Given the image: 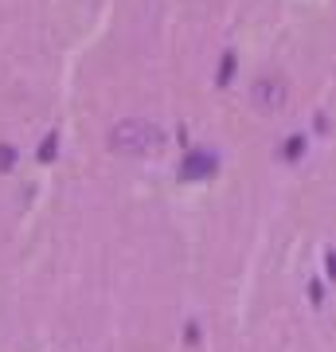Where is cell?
<instances>
[{
  "label": "cell",
  "mask_w": 336,
  "mask_h": 352,
  "mask_svg": "<svg viewBox=\"0 0 336 352\" xmlns=\"http://www.w3.org/2000/svg\"><path fill=\"white\" fill-rule=\"evenodd\" d=\"M110 145H113V153H122V157H145V153H153V149H161L164 145V133L153 126V122L133 118V122L113 126Z\"/></svg>",
  "instance_id": "6da1fadb"
},
{
  "label": "cell",
  "mask_w": 336,
  "mask_h": 352,
  "mask_svg": "<svg viewBox=\"0 0 336 352\" xmlns=\"http://www.w3.org/2000/svg\"><path fill=\"white\" fill-rule=\"evenodd\" d=\"M250 106L262 113H274L286 106V78L278 75H262L254 78V87H250Z\"/></svg>",
  "instance_id": "7a4b0ae2"
},
{
  "label": "cell",
  "mask_w": 336,
  "mask_h": 352,
  "mask_svg": "<svg viewBox=\"0 0 336 352\" xmlns=\"http://www.w3.org/2000/svg\"><path fill=\"white\" fill-rule=\"evenodd\" d=\"M212 168H215V157H212V153H196V157L184 164V176H208Z\"/></svg>",
  "instance_id": "3957f363"
}]
</instances>
